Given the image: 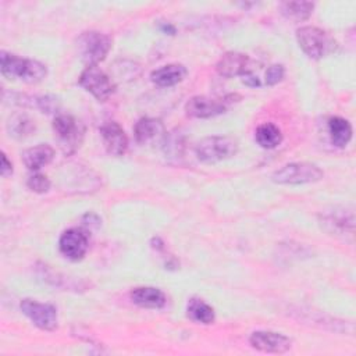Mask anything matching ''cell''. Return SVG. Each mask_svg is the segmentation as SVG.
<instances>
[{"label": "cell", "mask_w": 356, "mask_h": 356, "mask_svg": "<svg viewBox=\"0 0 356 356\" xmlns=\"http://www.w3.org/2000/svg\"><path fill=\"white\" fill-rule=\"evenodd\" d=\"M22 313L40 330L53 331L57 327V310L53 305L42 303L35 299H24L21 302Z\"/></svg>", "instance_id": "8"}, {"label": "cell", "mask_w": 356, "mask_h": 356, "mask_svg": "<svg viewBox=\"0 0 356 356\" xmlns=\"http://www.w3.org/2000/svg\"><path fill=\"white\" fill-rule=\"evenodd\" d=\"M26 186L32 191V192H36V193H44L50 189V181L46 175L40 174V172H36V174H32L28 177L26 179Z\"/></svg>", "instance_id": "28"}, {"label": "cell", "mask_w": 356, "mask_h": 356, "mask_svg": "<svg viewBox=\"0 0 356 356\" xmlns=\"http://www.w3.org/2000/svg\"><path fill=\"white\" fill-rule=\"evenodd\" d=\"M0 71L8 79H21L28 83L40 82L46 74V65L38 60L24 58L7 51L0 53Z\"/></svg>", "instance_id": "1"}, {"label": "cell", "mask_w": 356, "mask_h": 356, "mask_svg": "<svg viewBox=\"0 0 356 356\" xmlns=\"http://www.w3.org/2000/svg\"><path fill=\"white\" fill-rule=\"evenodd\" d=\"M40 273H42V277L46 282L57 286V288H67V289H75V291H79V289H83L85 286L83 285H79V282H76L75 280L70 278V277H65L57 271H53L51 268H49L47 266H42L40 267Z\"/></svg>", "instance_id": "26"}, {"label": "cell", "mask_w": 356, "mask_h": 356, "mask_svg": "<svg viewBox=\"0 0 356 356\" xmlns=\"http://www.w3.org/2000/svg\"><path fill=\"white\" fill-rule=\"evenodd\" d=\"M0 172L3 177H8L13 172V164L7 159L6 153H1V165H0Z\"/></svg>", "instance_id": "32"}, {"label": "cell", "mask_w": 356, "mask_h": 356, "mask_svg": "<svg viewBox=\"0 0 356 356\" xmlns=\"http://www.w3.org/2000/svg\"><path fill=\"white\" fill-rule=\"evenodd\" d=\"M256 142L264 149H274L282 142L281 129L273 122H263L256 128Z\"/></svg>", "instance_id": "23"}, {"label": "cell", "mask_w": 356, "mask_h": 356, "mask_svg": "<svg viewBox=\"0 0 356 356\" xmlns=\"http://www.w3.org/2000/svg\"><path fill=\"white\" fill-rule=\"evenodd\" d=\"M81 60L89 65H97L106 58L111 49V39L108 35L99 31L82 32L76 42Z\"/></svg>", "instance_id": "4"}, {"label": "cell", "mask_w": 356, "mask_h": 356, "mask_svg": "<svg viewBox=\"0 0 356 356\" xmlns=\"http://www.w3.org/2000/svg\"><path fill=\"white\" fill-rule=\"evenodd\" d=\"M321 225L331 234H352L355 227L353 211L343 207L325 210L321 213Z\"/></svg>", "instance_id": "12"}, {"label": "cell", "mask_w": 356, "mask_h": 356, "mask_svg": "<svg viewBox=\"0 0 356 356\" xmlns=\"http://www.w3.org/2000/svg\"><path fill=\"white\" fill-rule=\"evenodd\" d=\"M328 134L334 146L345 147L352 138V125L342 117H331L328 120Z\"/></svg>", "instance_id": "20"}, {"label": "cell", "mask_w": 356, "mask_h": 356, "mask_svg": "<svg viewBox=\"0 0 356 356\" xmlns=\"http://www.w3.org/2000/svg\"><path fill=\"white\" fill-rule=\"evenodd\" d=\"M131 300L146 309H160L165 305V295L154 286H139L131 292Z\"/></svg>", "instance_id": "19"}, {"label": "cell", "mask_w": 356, "mask_h": 356, "mask_svg": "<svg viewBox=\"0 0 356 356\" xmlns=\"http://www.w3.org/2000/svg\"><path fill=\"white\" fill-rule=\"evenodd\" d=\"M53 131L65 154L74 153L83 138V128L70 114H57L53 121Z\"/></svg>", "instance_id": "6"}, {"label": "cell", "mask_w": 356, "mask_h": 356, "mask_svg": "<svg viewBox=\"0 0 356 356\" xmlns=\"http://www.w3.org/2000/svg\"><path fill=\"white\" fill-rule=\"evenodd\" d=\"M135 139L140 145H150L163 140L165 131L160 120L152 117H142L134 127Z\"/></svg>", "instance_id": "15"}, {"label": "cell", "mask_w": 356, "mask_h": 356, "mask_svg": "<svg viewBox=\"0 0 356 356\" xmlns=\"http://www.w3.org/2000/svg\"><path fill=\"white\" fill-rule=\"evenodd\" d=\"M249 343L260 352L277 355L288 352L292 346V341L288 337L274 331H254L249 337Z\"/></svg>", "instance_id": "10"}, {"label": "cell", "mask_w": 356, "mask_h": 356, "mask_svg": "<svg viewBox=\"0 0 356 356\" xmlns=\"http://www.w3.org/2000/svg\"><path fill=\"white\" fill-rule=\"evenodd\" d=\"M88 234L81 228L65 229L58 239V249L64 257L76 261L81 260L88 250Z\"/></svg>", "instance_id": "9"}, {"label": "cell", "mask_w": 356, "mask_h": 356, "mask_svg": "<svg viewBox=\"0 0 356 356\" xmlns=\"http://www.w3.org/2000/svg\"><path fill=\"white\" fill-rule=\"evenodd\" d=\"M296 40L305 54L314 60L328 56L337 46L335 40L325 31L312 25L300 26L296 31Z\"/></svg>", "instance_id": "2"}, {"label": "cell", "mask_w": 356, "mask_h": 356, "mask_svg": "<svg viewBox=\"0 0 356 356\" xmlns=\"http://www.w3.org/2000/svg\"><path fill=\"white\" fill-rule=\"evenodd\" d=\"M7 131L10 136L15 139H24L33 134L35 124L26 114L15 113L7 121Z\"/></svg>", "instance_id": "24"}, {"label": "cell", "mask_w": 356, "mask_h": 356, "mask_svg": "<svg viewBox=\"0 0 356 356\" xmlns=\"http://www.w3.org/2000/svg\"><path fill=\"white\" fill-rule=\"evenodd\" d=\"M54 159V149L47 143H39L36 146L28 147L22 153V163L28 170L38 171L47 165Z\"/></svg>", "instance_id": "17"}, {"label": "cell", "mask_w": 356, "mask_h": 356, "mask_svg": "<svg viewBox=\"0 0 356 356\" xmlns=\"http://www.w3.org/2000/svg\"><path fill=\"white\" fill-rule=\"evenodd\" d=\"M161 147L168 159H178L184 154L185 150V139L184 135L178 131L172 132H165L163 140H161Z\"/></svg>", "instance_id": "25"}, {"label": "cell", "mask_w": 356, "mask_h": 356, "mask_svg": "<svg viewBox=\"0 0 356 356\" xmlns=\"http://www.w3.org/2000/svg\"><path fill=\"white\" fill-rule=\"evenodd\" d=\"M35 108L46 114H56L60 110V100L53 95L35 96Z\"/></svg>", "instance_id": "27"}, {"label": "cell", "mask_w": 356, "mask_h": 356, "mask_svg": "<svg viewBox=\"0 0 356 356\" xmlns=\"http://www.w3.org/2000/svg\"><path fill=\"white\" fill-rule=\"evenodd\" d=\"M100 135L106 150L115 157L124 156L128 149V136L122 127L115 121H107L100 128Z\"/></svg>", "instance_id": "11"}, {"label": "cell", "mask_w": 356, "mask_h": 356, "mask_svg": "<svg viewBox=\"0 0 356 356\" xmlns=\"http://www.w3.org/2000/svg\"><path fill=\"white\" fill-rule=\"evenodd\" d=\"M324 177L323 170L312 163H289L273 174V181L282 185H300L317 182Z\"/></svg>", "instance_id": "5"}, {"label": "cell", "mask_w": 356, "mask_h": 356, "mask_svg": "<svg viewBox=\"0 0 356 356\" xmlns=\"http://www.w3.org/2000/svg\"><path fill=\"white\" fill-rule=\"evenodd\" d=\"M238 142L227 135H214L200 139L195 146L196 157L202 163H218L236 154Z\"/></svg>", "instance_id": "3"}, {"label": "cell", "mask_w": 356, "mask_h": 356, "mask_svg": "<svg viewBox=\"0 0 356 356\" xmlns=\"http://www.w3.org/2000/svg\"><path fill=\"white\" fill-rule=\"evenodd\" d=\"M278 8L285 18L300 22L312 15L314 4L312 1H281Z\"/></svg>", "instance_id": "21"}, {"label": "cell", "mask_w": 356, "mask_h": 356, "mask_svg": "<svg viewBox=\"0 0 356 356\" xmlns=\"http://www.w3.org/2000/svg\"><path fill=\"white\" fill-rule=\"evenodd\" d=\"M249 58L243 53L238 51H228L225 53L216 64L217 72L224 78L241 76L243 72L248 71Z\"/></svg>", "instance_id": "16"}, {"label": "cell", "mask_w": 356, "mask_h": 356, "mask_svg": "<svg viewBox=\"0 0 356 356\" xmlns=\"http://www.w3.org/2000/svg\"><path fill=\"white\" fill-rule=\"evenodd\" d=\"M185 111L193 118H210L225 111V103L209 96H193L185 104Z\"/></svg>", "instance_id": "13"}, {"label": "cell", "mask_w": 356, "mask_h": 356, "mask_svg": "<svg viewBox=\"0 0 356 356\" xmlns=\"http://www.w3.org/2000/svg\"><path fill=\"white\" fill-rule=\"evenodd\" d=\"M186 75V68L182 64H167L156 68L150 74V79L160 88H170L179 83Z\"/></svg>", "instance_id": "18"}, {"label": "cell", "mask_w": 356, "mask_h": 356, "mask_svg": "<svg viewBox=\"0 0 356 356\" xmlns=\"http://www.w3.org/2000/svg\"><path fill=\"white\" fill-rule=\"evenodd\" d=\"M284 74H285V70L281 64L270 65L266 71V83L270 86L278 83L284 78Z\"/></svg>", "instance_id": "29"}, {"label": "cell", "mask_w": 356, "mask_h": 356, "mask_svg": "<svg viewBox=\"0 0 356 356\" xmlns=\"http://www.w3.org/2000/svg\"><path fill=\"white\" fill-rule=\"evenodd\" d=\"M186 314L199 324H211L214 321V309L199 298H191L186 305Z\"/></svg>", "instance_id": "22"}, {"label": "cell", "mask_w": 356, "mask_h": 356, "mask_svg": "<svg viewBox=\"0 0 356 356\" xmlns=\"http://www.w3.org/2000/svg\"><path fill=\"white\" fill-rule=\"evenodd\" d=\"M299 316V320L302 321H307L312 323L314 325H318L321 328L325 330H331L335 332H353V324L352 323H346L343 320L331 317L324 314L323 312H314V310H306V309H298V312H295Z\"/></svg>", "instance_id": "14"}, {"label": "cell", "mask_w": 356, "mask_h": 356, "mask_svg": "<svg viewBox=\"0 0 356 356\" xmlns=\"http://www.w3.org/2000/svg\"><path fill=\"white\" fill-rule=\"evenodd\" d=\"M241 78H242V82H243L246 86H250V88L260 86V81H259V78H257L254 74H252L250 71L243 72V74L241 75Z\"/></svg>", "instance_id": "31"}, {"label": "cell", "mask_w": 356, "mask_h": 356, "mask_svg": "<svg viewBox=\"0 0 356 356\" xmlns=\"http://www.w3.org/2000/svg\"><path fill=\"white\" fill-rule=\"evenodd\" d=\"M79 85L100 102L107 100L114 92L113 79L97 65H89L81 72Z\"/></svg>", "instance_id": "7"}, {"label": "cell", "mask_w": 356, "mask_h": 356, "mask_svg": "<svg viewBox=\"0 0 356 356\" xmlns=\"http://www.w3.org/2000/svg\"><path fill=\"white\" fill-rule=\"evenodd\" d=\"M82 224H83V227H86L89 229H93V228H97L100 225V218L93 213H86L82 217Z\"/></svg>", "instance_id": "30"}]
</instances>
